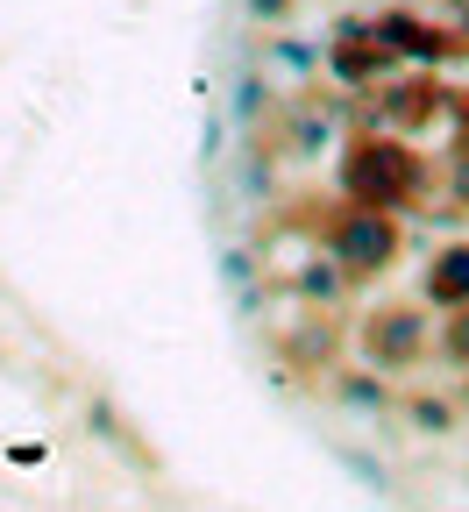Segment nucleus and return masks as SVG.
Returning <instances> with one entry per match:
<instances>
[{
    "mask_svg": "<svg viewBox=\"0 0 469 512\" xmlns=\"http://www.w3.org/2000/svg\"><path fill=\"white\" fill-rule=\"evenodd\" d=\"M342 185H349L356 207H384L391 214V207H406L420 192V157L406 143H391V136H363L342 157Z\"/></svg>",
    "mask_w": 469,
    "mask_h": 512,
    "instance_id": "1",
    "label": "nucleus"
},
{
    "mask_svg": "<svg viewBox=\"0 0 469 512\" xmlns=\"http://www.w3.org/2000/svg\"><path fill=\"white\" fill-rule=\"evenodd\" d=\"M327 256L349 278H377V271L398 264V221L384 207H342L327 221Z\"/></svg>",
    "mask_w": 469,
    "mask_h": 512,
    "instance_id": "2",
    "label": "nucleus"
},
{
    "mask_svg": "<svg viewBox=\"0 0 469 512\" xmlns=\"http://www.w3.org/2000/svg\"><path fill=\"white\" fill-rule=\"evenodd\" d=\"M420 349H427V328H420L413 306H384V313L363 320V356H370L377 370H406Z\"/></svg>",
    "mask_w": 469,
    "mask_h": 512,
    "instance_id": "3",
    "label": "nucleus"
},
{
    "mask_svg": "<svg viewBox=\"0 0 469 512\" xmlns=\"http://www.w3.org/2000/svg\"><path fill=\"white\" fill-rule=\"evenodd\" d=\"M327 64H334V79H349V86H370L377 72H391V50H384V36H377V29H334V50H327Z\"/></svg>",
    "mask_w": 469,
    "mask_h": 512,
    "instance_id": "4",
    "label": "nucleus"
},
{
    "mask_svg": "<svg viewBox=\"0 0 469 512\" xmlns=\"http://www.w3.org/2000/svg\"><path fill=\"white\" fill-rule=\"evenodd\" d=\"M377 36H384V50H391V57H455V50H462L455 36H441V29L413 22V15H384V22H377Z\"/></svg>",
    "mask_w": 469,
    "mask_h": 512,
    "instance_id": "5",
    "label": "nucleus"
},
{
    "mask_svg": "<svg viewBox=\"0 0 469 512\" xmlns=\"http://www.w3.org/2000/svg\"><path fill=\"white\" fill-rule=\"evenodd\" d=\"M427 299H434V306H448V313H455V306H469V242L434 256V271H427Z\"/></svg>",
    "mask_w": 469,
    "mask_h": 512,
    "instance_id": "6",
    "label": "nucleus"
},
{
    "mask_svg": "<svg viewBox=\"0 0 469 512\" xmlns=\"http://www.w3.org/2000/svg\"><path fill=\"white\" fill-rule=\"evenodd\" d=\"M448 356L469 363V306H455V320H448Z\"/></svg>",
    "mask_w": 469,
    "mask_h": 512,
    "instance_id": "7",
    "label": "nucleus"
},
{
    "mask_svg": "<svg viewBox=\"0 0 469 512\" xmlns=\"http://www.w3.org/2000/svg\"><path fill=\"white\" fill-rule=\"evenodd\" d=\"M342 399H349V406H377V384H370V377H356V384H342Z\"/></svg>",
    "mask_w": 469,
    "mask_h": 512,
    "instance_id": "8",
    "label": "nucleus"
},
{
    "mask_svg": "<svg viewBox=\"0 0 469 512\" xmlns=\"http://www.w3.org/2000/svg\"><path fill=\"white\" fill-rule=\"evenodd\" d=\"M285 8V0H249V15H278Z\"/></svg>",
    "mask_w": 469,
    "mask_h": 512,
    "instance_id": "9",
    "label": "nucleus"
}]
</instances>
